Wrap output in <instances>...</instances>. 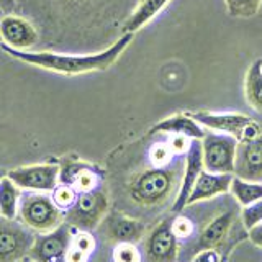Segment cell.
<instances>
[{
    "instance_id": "15",
    "label": "cell",
    "mask_w": 262,
    "mask_h": 262,
    "mask_svg": "<svg viewBox=\"0 0 262 262\" xmlns=\"http://www.w3.org/2000/svg\"><path fill=\"white\" fill-rule=\"evenodd\" d=\"M106 233L117 243H136L143 237L144 225L135 218H129L118 211L110 213L105 218Z\"/></svg>"
},
{
    "instance_id": "31",
    "label": "cell",
    "mask_w": 262,
    "mask_h": 262,
    "mask_svg": "<svg viewBox=\"0 0 262 262\" xmlns=\"http://www.w3.org/2000/svg\"><path fill=\"white\" fill-rule=\"evenodd\" d=\"M248 237H249L254 246H257V248L262 249V223L251 228L248 231Z\"/></svg>"
},
{
    "instance_id": "16",
    "label": "cell",
    "mask_w": 262,
    "mask_h": 262,
    "mask_svg": "<svg viewBox=\"0 0 262 262\" xmlns=\"http://www.w3.org/2000/svg\"><path fill=\"white\" fill-rule=\"evenodd\" d=\"M236 221V213L233 210H228L221 215L215 216L210 223L203 228V231L200 234V249L202 248H220L223 241L228 237L229 231Z\"/></svg>"
},
{
    "instance_id": "32",
    "label": "cell",
    "mask_w": 262,
    "mask_h": 262,
    "mask_svg": "<svg viewBox=\"0 0 262 262\" xmlns=\"http://www.w3.org/2000/svg\"><path fill=\"white\" fill-rule=\"evenodd\" d=\"M18 10V2L16 0H0V13L8 15V13H16Z\"/></svg>"
},
{
    "instance_id": "23",
    "label": "cell",
    "mask_w": 262,
    "mask_h": 262,
    "mask_svg": "<svg viewBox=\"0 0 262 262\" xmlns=\"http://www.w3.org/2000/svg\"><path fill=\"white\" fill-rule=\"evenodd\" d=\"M228 15L236 18H251L260 10L262 0H225Z\"/></svg>"
},
{
    "instance_id": "4",
    "label": "cell",
    "mask_w": 262,
    "mask_h": 262,
    "mask_svg": "<svg viewBox=\"0 0 262 262\" xmlns=\"http://www.w3.org/2000/svg\"><path fill=\"white\" fill-rule=\"evenodd\" d=\"M237 139L231 135L205 129L202 138L203 169L213 174H233L234 176V156Z\"/></svg>"
},
{
    "instance_id": "33",
    "label": "cell",
    "mask_w": 262,
    "mask_h": 262,
    "mask_svg": "<svg viewBox=\"0 0 262 262\" xmlns=\"http://www.w3.org/2000/svg\"><path fill=\"white\" fill-rule=\"evenodd\" d=\"M7 176V172L5 170H2V169H0V179H2V177H5Z\"/></svg>"
},
{
    "instance_id": "30",
    "label": "cell",
    "mask_w": 262,
    "mask_h": 262,
    "mask_svg": "<svg viewBox=\"0 0 262 262\" xmlns=\"http://www.w3.org/2000/svg\"><path fill=\"white\" fill-rule=\"evenodd\" d=\"M89 252H84L74 246H69L68 254H66V260L64 262H87L89 260Z\"/></svg>"
},
{
    "instance_id": "17",
    "label": "cell",
    "mask_w": 262,
    "mask_h": 262,
    "mask_svg": "<svg viewBox=\"0 0 262 262\" xmlns=\"http://www.w3.org/2000/svg\"><path fill=\"white\" fill-rule=\"evenodd\" d=\"M149 133H177L190 139H202L205 136V128L195 118L187 113H177L159 121L152 126Z\"/></svg>"
},
{
    "instance_id": "12",
    "label": "cell",
    "mask_w": 262,
    "mask_h": 262,
    "mask_svg": "<svg viewBox=\"0 0 262 262\" xmlns=\"http://www.w3.org/2000/svg\"><path fill=\"white\" fill-rule=\"evenodd\" d=\"M190 117L196 121L205 129L218 131V133H226L234 136L237 141L243 135L244 128L254 120L244 113H215V112H193Z\"/></svg>"
},
{
    "instance_id": "2",
    "label": "cell",
    "mask_w": 262,
    "mask_h": 262,
    "mask_svg": "<svg viewBox=\"0 0 262 262\" xmlns=\"http://www.w3.org/2000/svg\"><path fill=\"white\" fill-rule=\"evenodd\" d=\"M184 169L172 166H152L147 167L131 179L128 185V193L131 200L143 207H154L166 202L174 192L179 174Z\"/></svg>"
},
{
    "instance_id": "5",
    "label": "cell",
    "mask_w": 262,
    "mask_h": 262,
    "mask_svg": "<svg viewBox=\"0 0 262 262\" xmlns=\"http://www.w3.org/2000/svg\"><path fill=\"white\" fill-rule=\"evenodd\" d=\"M108 211V196L100 188L77 195L72 207L64 213L68 223L76 229H92Z\"/></svg>"
},
{
    "instance_id": "29",
    "label": "cell",
    "mask_w": 262,
    "mask_h": 262,
    "mask_svg": "<svg viewBox=\"0 0 262 262\" xmlns=\"http://www.w3.org/2000/svg\"><path fill=\"white\" fill-rule=\"evenodd\" d=\"M223 256L216 248H202L195 254L192 262H223Z\"/></svg>"
},
{
    "instance_id": "22",
    "label": "cell",
    "mask_w": 262,
    "mask_h": 262,
    "mask_svg": "<svg viewBox=\"0 0 262 262\" xmlns=\"http://www.w3.org/2000/svg\"><path fill=\"white\" fill-rule=\"evenodd\" d=\"M229 192H231V195L241 207H246V205L262 199V182H257V180H246V179L233 176Z\"/></svg>"
},
{
    "instance_id": "6",
    "label": "cell",
    "mask_w": 262,
    "mask_h": 262,
    "mask_svg": "<svg viewBox=\"0 0 262 262\" xmlns=\"http://www.w3.org/2000/svg\"><path fill=\"white\" fill-rule=\"evenodd\" d=\"M71 229L69 223H62L53 231L41 233L33 241L30 256L36 262H64L71 246Z\"/></svg>"
},
{
    "instance_id": "20",
    "label": "cell",
    "mask_w": 262,
    "mask_h": 262,
    "mask_svg": "<svg viewBox=\"0 0 262 262\" xmlns=\"http://www.w3.org/2000/svg\"><path fill=\"white\" fill-rule=\"evenodd\" d=\"M20 196V187L10 177L5 176L0 179V216L5 220H15L18 215Z\"/></svg>"
},
{
    "instance_id": "3",
    "label": "cell",
    "mask_w": 262,
    "mask_h": 262,
    "mask_svg": "<svg viewBox=\"0 0 262 262\" xmlns=\"http://www.w3.org/2000/svg\"><path fill=\"white\" fill-rule=\"evenodd\" d=\"M18 215L23 223L39 233H49L62 225L64 211L56 207L48 192H30L20 196Z\"/></svg>"
},
{
    "instance_id": "25",
    "label": "cell",
    "mask_w": 262,
    "mask_h": 262,
    "mask_svg": "<svg viewBox=\"0 0 262 262\" xmlns=\"http://www.w3.org/2000/svg\"><path fill=\"white\" fill-rule=\"evenodd\" d=\"M112 257L113 262H143V256L135 243H117Z\"/></svg>"
},
{
    "instance_id": "27",
    "label": "cell",
    "mask_w": 262,
    "mask_h": 262,
    "mask_svg": "<svg viewBox=\"0 0 262 262\" xmlns=\"http://www.w3.org/2000/svg\"><path fill=\"white\" fill-rule=\"evenodd\" d=\"M95 244H97L95 237L90 233H87V229H77V231L74 233V236L71 237V246L89 254L95 249Z\"/></svg>"
},
{
    "instance_id": "26",
    "label": "cell",
    "mask_w": 262,
    "mask_h": 262,
    "mask_svg": "<svg viewBox=\"0 0 262 262\" xmlns=\"http://www.w3.org/2000/svg\"><path fill=\"white\" fill-rule=\"evenodd\" d=\"M241 223L246 231H249L251 228L262 223V199L257 202H252L249 205L243 207L241 211Z\"/></svg>"
},
{
    "instance_id": "1",
    "label": "cell",
    "mask_w": 262,
    "mask_h": 262,
    "mask_svg": "<svg viewBox=\"0 0 262 262\" xmlns=\"http://www.w3.org/2000/svg\"><path fill=\"white\" fill-rule=\"evenodd\" d=\"M135 33H123L108 48L92 54H59L51 51H16L2 45V49L12 57L36 68L53 71L62 76H80L95 71H105L118 61L125 49L133 41Z\"/></svg>"
},
{
    "instance_id": "24",
    "label": "cell",
    "mask_w": 262,
    "mask_h": 262,
    "mask_svg": "<svg viewBox=\"0 0 262 262\" xmlns=\"http://www.w3.org/2000/svg\"><path fill=\"white\" fill-rule=\"evenodd\" d=\"M77 195L79 193L74 190L71 185L62 184V182H59L51 190V199H53V202L56 203V207L61 208L64 213L68 211L72 207V205H74V202H76V199H77Z\"/></svg>"
},
{
    "instance_id": "14",
    "label": "cell",
    "mask_w": 262,
    "mask_h": 262,
    "mask_svg": "<svg viewBox=\"0 0 262 262\" xmlns=\"http://www.w3.org/2000/svg\"><path fill=\"white\" fill-rule=\"evenodd\" d=\"M231 180H233V174H213V172L203 169L192 188L190 196H188L187 207L205 200H211L218 195L228 193L229 187H231Z\"/></svg>"
},
{
    "instance_id": "11",
    "label": "cell",
    "mask_w": 262,
    "mask_h": 262,
    "mask_svg": "<svg viewBox=\"0 0 262 262\" xmlns=\"http://www.w3.org/2000/svg\"><path fill=\"white\" fill-rule=\"evenodd\" d=\"M234 176L262 182V135L251 141L237 143L234 156Z\"/></svg>"
},
{
    "instance_id": "8",
    "label": "cell",
    "mask_w": 262,
    "mask_h": 262,
    "mask_svg": "<svg viewBox=\"0 0 262 262\" xmlns=\"http://www.w3.org/2000/svg\"><path fill=\"white\" fill-rule=\"evenodd\" d=\"M59 170L61 167L56 164H35L12 169L7 172V176L23 190L51 192L59 184Z\"/></svg>"
},
{
    "instance_id": "28",
    "label": "cell",
    "mask_w": 262,
    "mask_h": 262,
    "mask_svg": "<svg viewBox=\"0 0 262 262\" xmlns=\"http://www.w3.org/2000/svg\"><path fill=\"white\" fill-rule=\"evenodd\" d=\"M192 221L187 216H177L176 220H172V231L176 233V236L179 237H188L192 234Z\"/></svg>"
},
{
    "instance_id": "13",
    "label": "cell",
    "mask_w": 262,
    "mask_h": 262,
    "mask_svg": "<svg viewBox=\"0 0 262 262\" xmlns=\"http://www.w3.org/2000/svg\"><path fill=\"white\" fill-rule=\"evenodd\" d=\"M102 170L87 162H66L59 170V182L71 185L77 193L100 188Z\"/></svg>"
},
{
    "instance_id": "9",
    "label": "cell",
    "mask_w": 262,
    "mask_h": 262,
    "mask_svg": "<svg viewBox=\"0 0 262 262\" xmlns=\"http://www.w3.org/2000/svg\"><path fill=\"white\" fill-rule=\"evenodd\" d=\"M146 256L149 262H177L179 237L172 231V220L162 221L147 236Z\"/></svg>"
},
{
    "instance_id": "18",
    "label": "cell",
    "mask_w": 262,
    "mask_h": 262,
    "mask_svg": "<svg viewBox=\"0 0 262 262\" xmlns=\"http://www.w3.org/2000/svg\"><path fill=\"white\" fill-rule=\"evenodd\" d=\"M170 0H141L133 10V13L123 23L121 35L123 33H136L138 30L146 27L154 16H158L162 12V8H166Z\"/></svg>"
},
{
    "instance_id": "21",
    "label": "cell",
    "mask_w": 262,
    "mask_h": 262,
    "mask_svg": "<svg viewBox=\"0 0 262 262\" xmlns=\"http://www.w3.org/2000/svg\"><path fill=\"white\" fill-rule=\"evenodd\" d=\"M244 95L252 108L262 113V59L254 61L246 74Z\"/></svg>"
},
{
    "instance_id": "7",
    "label": "cell",
    "mask_w": 262,
    "mask_h": 262,
    "mask_svg": "<svg viewBox=\"0 0 262 262\" xmlns=\"http://www.w3.org/2000/svg\"><path fill=\"white\" fill-rule=\"evenodd\" d=\"M0 41L16 51H31L39 41L38 30L30 20L16 13L2 15L0 18Z\"/></svg>"
},
{
    "instance_id": "10",
    "label": "cell",
    "mask_w": 262,
    "mask_h": 262,
    "mask_svg": "<svg viewBox=\"0 0 262 262\" xmlns=\"http://www.w3.org/2000/svg\"><path fill=\"white\" fill-rule=\"evenodd\" d=\"M203 170V152H202V139H192L188 151L185 154V164L182 179H180L179 192L174 203H172V211L180 213L187 207V200L192 193V188L196 182V179Z\"/></svg>"
},
{
    "instance_id": "19",
    "label": "cell",
    "mask_w": 262,
    "mask_h": 262,
    "mask_svg": "<svg viewBox=\"0 0 262 262\" xmlns=\"http://www.w3.org/2000/svg\"><path fill=\"white\" fill-rule=\"evenodd\" d=\"M30 246L27 236L10 229H0V262H16Z\"/></svg>"
}]
</instances>
